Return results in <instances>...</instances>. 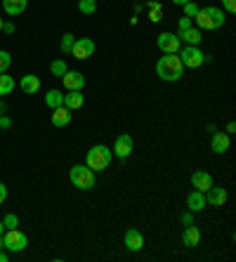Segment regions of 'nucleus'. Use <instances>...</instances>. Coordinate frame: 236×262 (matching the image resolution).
Segmentation results:
<instances>
[{"label":"nucleus","instance_id":"obj_1","mask_svg":"<svg viewBox=\"0 0 236 262\" xmlns=\"http://www.w3.org/2000/svg\"><path fill=\"white\" fill-rule=\"evenodd\" d=\"M156 73L161 80H165V83H177L182 78V73H184L180 54H163L156 64Z\"/></svg>","mask_w":236,"mask_h":262},{"label":"nucleus","instance_id":"obj_2","mask_svg":"<svg viewBox=\"0 0 236 262\" xmlns=\"http://www.w3.org/2000/svg\"><path fill=\"white\" fill-rule=\"evenodd\" d=\"M198 24V29L201 31H217V29H222L224 26V12H222L220 8H203L198 10V15L194 17Z\"/></svg>","mask_w":236,"mask_h":262},{"label":"nucleus","instance_id":"obj_3","mask_svg":"<svg viewBox=\"0 0 236 262\" xmlns=\"http://www.w3.org/2000/svg\"><path fill=\"white\" fill-rule=\"evenodd\" d=\"M111 158H113V151H109V147H104V144H94L85 156V165L92 172H102V170L109 168Z\"/></svg>","mask_w":236,"mask_h":262},{"label":"nucleus","instance_id":"obj_4","mask_svg":"<svg viewBox=\"0 0 236 262\" xmlns=\"http://www.w3.org/2000/svg\"><path fill=\"white\" fill-rule=\"evenodd\" d=\"M69 178H71V185L76 187V189H83V192H87V189L94 187V172L87 165H73Z\"/></svg>","mask_w":236,"mask_h":262},{"label":"nucleus","instance_id":"obj_5","mask_svg":"<svg viewBox=\"0 0 236 262\" xmlns=\"http://www.w3.org/2000/svg\"><path fill=\"white\" fill-rule=\"evenodd\" d=\"M3 243H5V250H10V253H22L24 248L29 246V236L19 229H8L3 234Z\"/></svg>","mask_w":236,"mask_h":262},{"label":"nucleus","instance_id":"obj_6","mask_svg":"<svg viewBox=\"0 0 236 262\" xmlns=\"http://www.w3.org/2000/svg\"><path fill=\"white\" fill-rule=\"evenodd\" d=\"M180 59H182V66H187V69H198V66H203L205 54L198 50V45H187L180 52Z\"/></svg>","mask_w":236,"mask_h":262},{"label":"nucleus","instance_id":"obj_7","mask_svg":"<svg viewBox=\"0 0 236 262\" xmlns=\"http://www.w3.org/2000/svg\"><path fill=\"white\" fill-rule=\"evenodd\" d=\"M156 45L163 54H177L180 52L182 40L177 38V33H161V36L156 38Z\"/></svg>","mask_w":236,"mask_h":262},{"label":"nucleus","instance_id":"obj_8","mask_svg":"<svg viewBox=\"0 0 236 262\" xmlns=\"http://www.w3.org/2000/svg\"><path fill=\"white\" fill-rule=\"evenodd\" d=\"M71 54L76 57V59H90L94 54V40L90 38H78L76 43H73V47H71Z\"/></svg>","mask_w":236,"mask_h":262},{"label":"nucleus","instance_id":"obj_9","mask_svg":"<svg viewBox=\"0 0 236 262\" xmlns=\"http://www.w3.org/2000/svg\"><path fill=\"white\" fill-rule=\"evenodd\" d=\"M133 147H135L133 137L126 132V135H118V137H116V142H113V149H111V151H113L118 158H128V156L133 154Z\"/></svg>","mask_w":236,"mask_h":262},{"label":"nucleus","instance_id":"obj_10","mask_svg":"<svg viewBox=\"0 0 236 262\" xmlns=\"http://www.w3.org/2000/svg\"><path fill=\"white\" fill-rule=\"evenodd\" d=\"M229 194L227 189H222V187H215L212 185L208 192H205V203H210V206H215V208H222L224 203H227Z\"/></svg>","mask_w":236,"mask_h":262},{"label":"nucleus","instance_id":"obj_11","mask_svg":"<svg viewBox=\"0 0 236 262\" xmlns=\"http://www.w3.org/2000/svg\"><path fill=\"white\" fill-rule=\"evenodd\" d=\"M62 83L66 90H83L85 88V76L80 71H66L62 76Z\"/></svg>","mask_w":236,"mask_h":262},{"label":"nucleus","instance_id":"obj_12","mask_svg":"<svg viewBox=\"0 0 236 262\" xmlns=\"http://www.w3.org/2000/svg\"><path fill=\"white\" fill-rule=\"evenodd\" d=\"M123 241H126V248L128 250H133V253H137V250L144 248V234H142L140 229H128Z\"/></svg>","mask_w":236,"mask_h":262},{"label":"nucleus","instance_id":"obj_13","mask_svg":"<svg viewBox=\"0 0 236 262\" xmlns=\"http://www.w3.org/2000/svg\"><path fill=\"white\" fill-rule=\"evenodd\" d=\"M191 185H194V189H198V192H208L212 187V178L210 172H205V170H196L194 175H191Z\"/></svg>","mask_w":236,"mask_h":262},{"label":"nucleus","instance_id":"obj_14","mask_svg":"<svg viewBox=\"0 0 236 262\" xmlns=\"http://www.w3.org/2000/svg\"><path fill=\"white\" fill-rule=\"evenodd\" d=\"M177 38L180 40H184L187 45H198L201 40H203V31L201 29H180V33H177Z\"/></svg>","mask_w":236,"mask_h":262},{"label":"nucleus","instance_id":"obj_15","mask_svg":"<svg viewBox=\"0 0 236 262\" xmlns=\"http://www.w3.org/2000/svg\"><path fill=\"white\" fill-rule=\"evenodd\" d=\"M208 203H205V194L198 192V189H194V192L187 196V208L191 210V213H198V210H203Z\"/></svg>","mask_w":236,"mask_h":262},{"label":"nucleus","instance_id":"obj_16","mask_svg":"<svg viewBox=\"0 0 236 262\" xmlns=\"http://www.w3.org/2000/svg\"><path fill=\"white\" fill-rule=\"evenodd\" d=\"M85 104V97L80 90H69V95H64V107L69 109V111H76Z\"/></svg>","mask_w":236,"mask_h":262},{"label":"nucleus","instance_id":"obj_17","mask_svg":"<svg viewBox=\"0 0 236 262\" xmlns=\"http://www.w3.org/2000/svg\"><path fill=\"white\" fill-rule=\"evenodd\" d=\"M210 149L215 151V154H224V151L229 149V135L227 132H212Z\"/></svg>","mask_w":236,"mask_h":262},{"label":"nucleus","instance_id":"obj_18","mask_svg":"<svg viewBox=\"0 0 236 262\" xmlns=\"http://www.w3.org/2000/svg\"><path fill=\"white\" fill-rule=\"evenodd\" d=\"M71 123V111L66 107H57L52 109V125H57V128H64V125Z\"/></svg>","mask_w":236,"mask_h":262},{"label":"nucleus","instance_id":"obj_19","mask_svg":"<svg viewBox=\"0 0 236 262\" xmlns=\"http://www.w3.org/2000/svg\"><path fill=\"white\" fill-rule=\"evenodd\" d=\"M19 88H22L26 95H36L40 90V78L29 73V76H24L22 80H19Z\"/></svg>","mask_w":236,"mask_h":262},{"label":"nucleus","instance_id":"obj_20","mask_svg":"<svg viewBox=\"0 0 236 262\" xmlns=\"http://www.w3.org/2000/svg\"><path fill=\"white\" fill-rule=\"evenodd\" d=\"M182 241H184V246L196 248L198 241H201V229H198V227H194V224H189L187 229H184V234H182Z\"/></svg>","mask_w":236,"mask_h":262},{"label":"nucleus","instance_id":"obj_21","mask_svg":"<svg viewBox=\"0 0 236 262\" xmlns=\"http://www.w3.org/2000/svg\"><path fill=\"white\" fill-rule=\"evenodd\" d=\"M26 3H29V0H3V10H5V15L17 17L26 10Z\"/></svg>","mask_w":236,"mask_h":262},{"label":"nucleus","instance_id":"obj_22","mask_svg":"<svg viewBox=\"0 0 236 262\" xmlns=\"http://www.w3.org/2000/svg\"><path fill=\"white\" fill-rule=\"evenodd\" d=\"M45 104H47L50 109L62 107V104H64V95L59 93V90H50V93L45 95Z\"/></svg>","mask_w":236,"mask_h":262},{"label":"nucleus","instance_id":"obj_23","mask_svg":"<svg viewBox=\"0 0 236 262\" xmlns=\"http://www.w3.org/2000/svg\"><path fill=\"white\" fill-rule=\"evenodd\" d=\"M15 90V78L0 73V95H10Z\"/></svg>","mask_w":236,"mask_h":262},{"label":"nucleus","instance_id":"obj_24","mask_svg":"<svg viewBox=\"0 0 236 262\" xmlns=\"http://www.w3.org/2000/svg\"><path fill=\"white\" fill-rule=\"evenodd\" d=\"M50 71H52V76H57V78H62L64 73H66V62H64V59H55V62L50 64Z\"/></svg>","mask_w":236,"mask_h":262},{"label":"nucleus","instance_id":"obj_25","mask_svg":"<svg viewBox=\"0 0 236 262\" xmlns=\"http://www.w3.org/2000/svg\"><path fill=\"white\" fill-rule=\"evenodd\" d=\"M78 10H80V15H94L97 3L94 0H78Z\"/></svg>","mask_w":236,"mask_h":262},{"label":"nucleus","instance_id":"obj_26","mask_svg":"<svg viewBox=\"0 0 236 262\" xmlns=\"http://www.w3.org/2000/svg\"><path fill=\"white\" fill-rule=\"evenodd\" d=\"M10 64H12V57H10L8 50H0V73H5L10 69Z\"/></svg>","mask_w":236,"mask_h":262},{"label":"nucleus","instance_id":"obj_27","mask_svg":"<svg viewBox=\"0 0 236 262\" xmlns=\"http://www.w3.org/2000/svg\"><path fill=\"white\" fill-rule=\"evenodd\" d=\"M198 5L194 3V0H189V3H184V17H189V19H194V17L198 15Z\"/></svg>","mask_w":236,"mask_h":262},{"label":"nucleus","instance_id":"obj_28","mask_svg":"<svg viewBox=\"0 0 236 262\" xmlns=\"http://www.w3.org/2000/svg\"><path fill=\"white\" fill-rule=\"evenodd\" d=\"M3 224H5V229H17L19 227V217L15 213H10V215L3 217Z\"/></svg>","mask_w":236,"mask_h":262},{"label":"nucleus","instance_id":"obj_29","mask_svg":"<svg viewBox=\"0 0 236 262\" xmlns=\"http://www.w3.org/2000/svg\"><path fill=\"white\" fill-rule=\"evenodd\" d=\"M73 43H76V40H73V36H71V33H66V36H64L62 38V52L66 54V52H71V47H73Z\"/></svg>","mask_w":236,"mask_h":262},{"label":"nucleus","instance_id":"obj_30","mask_svg":"<svg viewBox=\"0 0 236 262\" xmlns=\"http://www.w3.org/2000/svg\"><path fill=\"white\" fill-rule=\"evenodd\" d=\"M222 5H224V10H227V12H231V15L236 12V0H222Z\"/></svg>","mask_w":236,"mask_h":262},{"label":"nucleus","instance_id":"obj_31","mask_svg":"<svg viewBox=\"0 0 236 262\" xmlns=\"http://www.w3.org/2000/svg\"><path fill=\"white\" fill-rule=\"evenodd\" d=\"M180 220H182V224H187V227H189V224H194V215H191V210H189V213H182Z\"/></svg>","mask_w":236,"mask_h":262},{"label":"nucleus","instance_id":"obj_32","mask_svg":"<svg viewBox=\"0 0 236 262\" xmlns=\"http://www.w3.org/2000/svg\"><path fill=\"white\" fill-rule=\"evenodd\" d=\"M0 128H3V130H8V128H12V121H10L8 116H0Z\"/></svg>","mask_w":236,"mask_h":262},{"label":"nucleus","instance_id":"obj_33","mask_svg":"<svg viewBox=\"0 0 236 262\" xmlns=\"http://www.w3.org/2000/svg\"><path fill=\"white\" fill-rule=\"evenodd\" d=\"M3 31H5V33H15V24H12V22H3Z\"/></svg>","mask_w":236,"mask_h":262},{"label":"nucleus","instance_id":"obj_34","mask_svg":"<svg viewBox=\"0 0 236 262\" xmlns=\"http://www.w3.org/2000/svg\"><path fill=\"white\" fill-rule=\"evenodd\" d=\"M5 199H8V187H5L3 182H0V203H3Z\"/></svg>","mask_w":236,"mask_h":262},{"label":"nucleus","instance_id":"obj_35","mask_svg":"<svg viewBox=\"0 0 236 262\" xmlns=\"http://www.w3.org/2000/svg\"><path fill=\"white\" fill-rule=\"evenodd\" d=\"M189 26H191V19H189V17H182V19H180V29H189Z\"/></svg>","mask_w":236,"mask_h":262},{"label":"nucleus","instance_id":"obj_36","mask_svg":"<svg viewBox=\"0 0 236 262\" xmlns=\"http://www.w3.org/2000/svg\"><path fill=\"white\" fill-rule=\"evenodd\" d=\"M234 130H236V125H234V123H229V125H227V135H231Z\"/></svg>","mask_w":236,"mask_h":262},{"label":"nucleus","instance_id":"obj_37","mask_svg":"<svg viewBox=\"0 0 236 262\" xmlns=\"http://www.w3.org/2000/svg\"><path fill=\"white\" fill-rule=\"evenodd\" d=\"M0 262H8V253H3V250H0Z\"/></svg>","mask_w":236,"mask_h":262},{"label":"nucleus","instance_id":"obj_38","mask_svg":"<svg viewBox=\"0 0 236 262\" xmlns=\"http://www.w3.org/2000/svg\"><path fill=\"white\" fill-rule=\"evenodd\" d=\"M5 234V224H3V220H0V236Z\"/></svg>","mask_w":236,"mask_h":262},{"label":"nucleus","instance_id":"obj_39","mask_svg":"<svg viewBox=\"0 0 236 262\" xmlns=\"http://www.w3.org/2000/svg\"><path fill=\"white\" fill-rule=\"evenodd\" d=\"M175 5H184V3H189V0H173Z\"/></svg>","mask_w":236,"mask_h":262},{"label":"nucleus","instance_id":"obj_40","mask_svg":"<svg viewBox=\"0 0 236 262\" xmlns=\"http://www.w3.org/2000/svg\"><path fill=\"white\" fill-rule=\"evenodd\" d=\"M3 248H5V243H3V236H0V250H3Z\"/></svg>","mask_w":236,"mask_h":262},{"label":"nucleus","instance_id":"obj_41","mask_svg":"<svg viewBox=\"0 0 236 262\" xmlns=\"http://www.w3.org/2000/svg\"><path fill=\"white\" fill-rule=\"evenodd\" d=\"M3 111H5V104H0V114H3Z\"/></svg>","mask_w":236,"mask_h":262},{"label":"nucleus","instance_id":"obj_42","mask_svg":"<svg viewBox=\"0 0 236 262\" xmlns=\"http://www.w3.org/2000/svg\"><path fill=\"white\" fill-rule=\"evenodd\" d=\"M0 31H3V19H0Z\"/></svg>","mask_w":236,"mask_h":262}]
</instances>
